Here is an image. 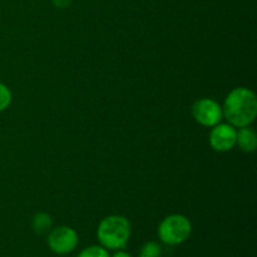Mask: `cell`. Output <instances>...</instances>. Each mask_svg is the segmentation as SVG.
Segmentation results:
<instances>
[{
    "mask_svg": "<svg viewBox=\"0 0 257 257\" xmlns=\"http://www.w3.org/2000/svg\"><path fill=\"white\" fill-rule=\"evenodd\" d=\"M222 113L233 127L250 125L257 115L255 93L242 87L231 90L222 107Z\"/></svg>",
    "mask_w": 257,
    "mask_h": 257,
    "instance_id": "cell-1",
    "label": "cell"
},
{
    "mask_svg": "<svg viewBox=\"0 0 257 257\" xmlns=\"http://www.w3.org/2000/svg\"><path fill=\"white\" fill-rule=\"evenodd\" d=\"M99 242L109 250H119L127 245L131 236V223L123 216L113 215L103 218L98 226Z\"/></svg>",
    "mask_w": 257,
    "mask_h": 257,
    "instance_id": "cell-2",
    "label": "cell"
},
{
    "mask_svg": "<svg viewBox=\"0 0 257 257\" xmlns=\"http://www.w3.org/2000/svg\"><path fill=\"white\" fill-rule=\"evenodd\" d=\"M192 226L190 220L183 215H171L161 222L158 236L167 245H180L191 235Z\"/></svg>",
    "mask_w": 257,
    "mask_h": 257,
    "instance_id": "cell-3",
    "label": "cell"
},
{
    "mask_svg": "<svg viewBox=\"0 0 257 257\" xmlns=\"http://www.w3.org/2000/svg\"><path fill=\"white\" fill-rule=\"evenodd\" d=\"M192 114L193 118L205 127H213L218 124L223 117L222 107L210 98L197 100L192 107Z\"/></svg>",
    "mask_w": 257,
    "mask_h": 257,
    "instance_id": "cell-4",
    "label": "cell"
},
{
    "mask_svg": "<svg viewBox=\"0 0 257 257\" xmlns=\"http://www.w3.org/2000/svg\"><path fill=\"white\" fill-rule=\"evenodd\" d=\"M48 243L53 252L58 253V255H65V253L72 252L77 247L78 235L73 228L60 226V227L54 228L49 233Z\"/></svg>",
    "mask_w": 257,
    "mask_h": 257,
    "instance_id": "cell-5",
    "label": "cell"
},
{
    "mask_svg": "<svg viewBox=\"0 0 257 257\" xmlns=\"http://www.w3.org/2000/svg\"><path fill=\"white\" fill-rule=\"evenodd\" d=\"M236 135L237 131L231 124L213 125L210 133V145L217 152H227L236 146Z\"/></svg>",
    "mask_w": 257,
    "mask_h": 257,
    "instance_id": "cell-6",
    "label": "cell"
},
{
    "mask_svg": "<svg viewBox=\"0 0 257 257\" xmlns=\"http://www.w3.org/2000/svg\"><path fill=\"white\" fill-rule=\"evenodd\" d=\"M236 145H238L240 150L243 152H255L257 147V135L255 130L250 125L241 127L236 135Z\"/></svg>",
    "mask_w": 257,
    "mask_h": 257,
    "instance_id": "cell-7",
    "label": "cell"
},
{
    "mask_svg": "<svg viewBox=\"0 0 257 257\" xmlns=\"http://www.w3.org/2000/svg\"><path fill=\"white\" fill-rule=\"evenodd\" d=\"M52 218L48 213L39 212L33 217V230L38 235H44L52 228Z\"/></svg>",
    "mask_w": 257,
    "mask_h": 257,
    "instance_id": "cell-8",
    "label": "cell"
},
{
    "mask_svg": "<svg viewBox=\"0 0 257 257\" xmlns=\"http://www.w3.org/2000/svg\"><path fill=\"white\" fill-rule=\"evenodd\" d=\"M162 256V247L158 245L157 242H151L145 243L141 248L140 257H161Z\"/></svg>",
    "mask_w": 257,
    "mask_h": 257,
    "instance_id": "cell-9",
    "label": "cell"
},
{
    "mask_svg": "<svg viewBox=\"0 0 257 257\" xmlns=\"http://www.w3.org/2000/svg\"><path fill=\"white\" fill-rule=\"evenodd\" d=\"M78 257H110L108 251L100 246H90L78 255Z\"/></svg>",
    "mask_w": 257,
    "mask_h": 257,
    "instance_id": "cell-10",
    "label": "cell"
},
{
    "mask_svg": "<svg viewBox=\"0 0 257 257\" xmlns=\"http://www.w3.org/2000/svg\"><path fill=\"white\" fill-rule=\"evenodd\" d=\"M12 103V92L5 84L0 83V112L7 109Z\"/></svg>",
    "mask_w": 257,
    "mask_h": 257,
    "instance_id": "cell-11",
    "label": "cell"
},
{
    "mask_svg": "<svg viewBox=\"0 0 257 257\" xmlns=\"http://www.w3.org/2000/svg\"><path fill=\"white\" fill-rule=\"evenodd\" d=\"M52 2L54 4V7L59 8V9H65V8L69 7L72 0H52Z\"/></svg>",
    "mask_w": 257,
    "mask_h": 257,
    "instance_id": "cell-12",
    "label": "cell"
},
{
    "mask_svg": "<svg viewBox=\"0 0 257 257\" xmlns=\"http://www.w3.org/2000/svg\"><path fill=\"white\" fill-rule=\"evenodd\" d=\"M113 257H132L130 255V253H127V252H123V251H119V252H117V253H114V256Z\"/></svg>",
    "mask_w": 257,
    "mask_h": 257,
    "instance_id": "cell-13",
    "label": "cell"
}]
</instances>
